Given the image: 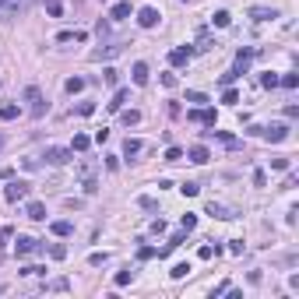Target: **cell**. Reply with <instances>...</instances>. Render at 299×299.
<instances>
[{
    "instance_id": "1",
    "label": "cell",
    "mask_w": 299,
    "mask_h": 299,
    "mask_svg": "<svg viewBox=\"0 0 299 299\" xmlns=\"http://www.w3.org/2000/svg\"><path fill=\"white\" fill-rule=\"evenodd\" d=\"M253 134H261L264 141H275V145H278V141L289 138V127H285V123H271V127H253Z\"/></svg>"
},
{
    "instance_id": "2",
    "label": "cell",
    "mask_w": 299,
    "mask_h": 299,
    "mask_svg": "<svg viewBox=\"0 0 299 299\" xmlns=\"http://www.w3.org/2000/svg\"><path fill=\"white\" fill-rule=\"evenodd\" d=\"M25 102L32 106V116H42V113H46V102H42V92H39L35 84H28V88H25Z\"/></svg>"
},
{
    "instance_id": "3",
    "label": "cell",
    "mask_w": 299,
    "mask_h": 299,
    "mask_svg": "<svg viewBox=\"0 0 299 299\" xmlns=\"http://www.w3.org/2000/svg\"><path fill=\"white\" fill-rule=\"evenodd\" d=\"M4 197H7L11 204H14V201H25V197H28V183H25V180H11V183L4 187Z\"/></svg>"
},
{
    "instance_id": "4",
    "label": "cell",
    "mask_w": 299,
    "mask_h": 299,
    "mask_svg": "<svg viewBox=\"0 0 299 299\" xmlns=\"http://www.w3.org/2000/svg\"><path fill=\"white\" fill-rule=\"evenodd\" d=\"M39 250H42V243L35 236H18V243H14V253L18 257H28V253H39Z\"/></svg>"
},
{
    "instance_id": "5",
    "label": "cell",
    "mask_w": 299,
    "mask_h": 299,
    "mask_svg": "<svg viewBox=\"0 0 299 299\" xmlns=\"http://www.w3.org/2000/svg\"><path fill=\"white\" fill-rule=\"evenodd\" d=\"M190 57H194V46H176V50L169 53V64H173V67H187Z\"/></svg>"
},
{
    "instance_id": "6",
    "label": "cell",
    "mask_w": 299,
    "mask_h": 299,
    "mask_svg": "<svg viewBox=\"0 0 299 299\" xmlns=\"http://www.w3.org/2000/svg\"><path fill=\"white\" fill-rule=\"evenodd\" d=\"M71 155H74L71 148H46L42 158H46L50 165H67V162H71Z\"/></svg>"
},
{
    "instance_id": "7",
    "label": "cell",
    "mask_w": 299,
    "mask_h": 299,
    "mask_svg": "<svg viewBox=\"0 0 299 299\" xmlns=\"http://www.w3.org/2000/svg\"><path fill=\"white\" fill-rule=\"evenodd\" d=\"M158 18H162V14H158L155 7H141V11H138V25H141V28H155Z\"/></svg>"
},
{
    "instance_id": "8",
    "label": "cell",
    "mask_w": 299,
    "mask_h": 299,
    "mask_svg": "<svg viewBox=\"0 0 299 299\" xmlns=\"http://www.w3.org/2000/svg\"><path fill=\"white\" fill-rule=\"evenodd\" d=\"M187 116H190V120H197V123H204V127H215V123H219L215 109H190Z\"/></svg>"
},
{
    "instance_id": "9",
    "label": "cell",
    "mask_w": 299,
    "mask_h": 299,
    "mask_svg": "<svg viewBox=\"0 0 299 299\" xmlns=\"http://www.w3.org/2000/svg\"><path fill=\"white\" fill-rule=\"evenodd\" d=\"M131 77H134V84H148V64H145V60H138V64H134V67H131Z\"/></svg>"
},
{
    "instance_id": "10",
    "label": "cell",
    "mask_w": 299,
    "mask_h": 299,
    "mask_svg": "<svg viewBox=\"0 0 299 299\" xmlns=\"http://www.w3.org/2000/svg\"><path fill=\"white\" fill-rule=\"evenodd\" d=\"M211 219H236V211H229L225 204H215V201H208V208H204Z\"/></svg>"
},
{
    "instance_id": "11",
    "label": "cell",
    "mask_w": 299,
    "mask_h": 299,
    "mask_svg": "<svg viewBox=\"0 0 299 299\" xmlns=\"http://www.w3.org/2000/svg\"><path fill=\"white\" fill-rule=\"evenodd\" d=\"M187 158H190V162H197V165H204V162L211 158V151L204 148V145H194V148L187 151Z\"/></svg>"
},
{
    "instance_id": "12",
    "label": "cell",
    "mask_w": 299,
    "mask_h": 299,
    "mask_svg": "<svg viewBox=\"0 0 299 299\" xmlns=\"http://www.w3.org/2000/svg\"><path fill=\"white\" fill-rule=\"evenodd\" d=\"M109 18H113V21H123V18H131V4H127V0L113 4V7H109Z\"/></svg>"
},
{
    "instance_id": "13",
    "label": "cell",
    "mask_w": 299,
    "mask_h": 299,
    "mask_svg": "<svg viewBox=\"0 0 299 299\" xmlns=\"http://www.w3.org/2000/svg\"><path fill=\"white\" fill-rule=\"evenodd\" d=\"M250 18L253 21H271V18H278V11L275 7H250Z\"/></svg>"
},
{
    "instance_id": "14",
    "label": "cell",
    "mask_w": 299,
    "mask_h": 299,
    "mask_svg": "<svg viewBox=\"0 0 299 299\" xmlns=\"http://www.w3.org/2000/svg\"><path fill=\"white\" fill-rule=\"evenodd\" d=\"M25 215H28L32 222H42V219H46V204H42V201H32V204L25 208Z\"/></svg>"
},
{
    "instance_id": "15",
    "label": "cell",
    "mask_w": 299,
    "mask_h": 299,
    "mask_svg": "<svg viewBox=\"0 0 299 299\" xmlns=\"http://www.w3.org/2000/svg\"><path fill=\"white\" fill-rule=\"evenodd\" d=\"M250 60H253V50H239V53H236V71H239V74H246Z\"/></svg>"
},
{
    "instance_id": "16",
    "label": "cell",
    "mask_w": 299,
    "mask_h": 299,
    "mask_svg": "<svg viewBox=\"0 0 299 299\" xmlns=\"http://www.w3.org/2000/svg\"><path fill=\"white\" fill-rule=\"evenodd\" d=\"M127 99H131V92H127V88H116V95H113V102H109V113H120Z\"/></svg>"
},
{
    "instance_id": "17",
    "label": "cell",
    "mask_w": 299,
    "mask_h": 299,
    "mask_svg": "<svg viewBox=\"0 0 299 299\" xmlns=\"http://www.w3.org/2000/svg\"><path fill=\"white\" fill-rule=\"evenodd\" d=\"M211 25H215V28H229V25H232V14H229V11H215V14H211Z\"/></svg>"
},
{
    "instance_id": "18",
    "label": "cell",
    "mask_w": 299,
    "mask_h": 299,
    "mask_svg": "<svg viewBox=\"0 0 299 299\" xmlns=\"http://www.w3.org/2000/svg\"><path fill=\"white\" fill-rule=\"evenodd\" d=\"M88 39V32H60L57 35V42H84Z\"/></svg>"
},
{
    "instance_id": "19",
    "label": "cell",
    "mask_w": 299,
    "mask_h": 299,
    "mask_svg": "<svg viewBox=\"0 0 299 299\" xmlns=\"http://www.w3.org/2000/svg\"><path fill=\"white\" fill-rule=\"evenodd\" d=\"M120 120H123L127 127H134V123H141V113H138V109H120Z\"/></svg>"
},
{
    "instance_id": "20",
    "label": "cell",
    "mask_w": 299,
    "mask_h": 299,
    "mask_svg": "<svg viewBox=\"0 0 299 299\" xmlns=\"http://www.w3.org/2000/svg\"><path fill=\"white\" fill-rule=\"evenodd\" d=\"M131 278H134V271H131V268H123V271H116V278H113V282H116V289H123V285H131Z\"/></svg>"
},
{
    "instance_id": "21",
    "label": "cell",
    "mask_w": 299,
    "mask_h": 299,
    "mask_svg": "<svg viewBox=\"0 0 299 299\" xmlns=\"http://www.w3.org/2000/svg\"><path fill=\"white\" fill-rule=\"evenodd\" d=\"M138 151H141V141H138V138H127V145H123V155H127V158H134Z\"/></svg>"
},
{
    "instance_id": "22",
    "label": "cell",
    "mask_w": 299,
    "mask_h": 299,
    "mask_svg": "<svg viewBox=\"0 0 299 299\" xmlns=\"http://www.w3.org/2000/svg\"><path fill=\"white\" fill-rule=\"evenodd\" d=\"M208 50H215V42H211V39H208V35L201 32V39H197V46H194V53H208Z\"/></svg>"
},
{
    "instance_id": "23",
    "label": "cell",
    "mask_w": 299,
    "mask_h": 299,
    "mask_svg": "<svg viewBox=\"0 0 299 299\" xmlns=\"http://www.w3.org/2000/svg\"><path fill=\"white\" fill-rule=\"evenodd\" d=\"M120 50H123V46H106V50H95V53H92V57H95V60H102V57H106V60H109V57H116V53H120Z\"/></svg>"
},
{
    "instance_id": "24",
    "label": "cell",
    "mask_w": 299,
    "mask_h": 299,
    "mask_svg": "<svg viewBox=\"0 0 299 299\" xmlns=\"http://www.w3.org/2000/svg\"><path fill=\"white\" fill-rule=\"evenodd\" d=\"M64 88H67L71 95H77V92L84 88V77H67V84H64Z\"/></svg>"
},
{
    "instance_id": "25",
    "label": "cell",
    "mask_w": 299,
    "mask_h": 299,
    "mask_svg": "<svg viewBox=\"0 0 299 299\" xmlns=\"http://www.w3.org/2000/svg\"><path fill=\"white\" fill-rule=\"evenodd\" d=\"M50 257H53V261H64V257H67V246H64V243H53V246H50Z\"/></svg>"
},
{
    "instance_id": "26",
    "label": "cell",
    "mask_w": 299,
    "mask_h": 299,
    "mask_svg": "<svg viewBox=\"0 0 299 299\" xmlns=\"http://www.w3.org/2000/svg\"><path fill=\"white\" fill-rule=\"evenodd\" d=\"M169 275H173V278H176V282H180V278H187V275H190V264H187V261H183V264H176V268H173V271H169Z\"/></svg>"
},
{
    "instance_id": "27",
    "label": "cell",
    "mask_w": 299,
    "mask_h": 299,
    "mask_svg": "<svg viewBox=\"0 0 299 299\" xmlns=\"http://www.w3.org/2000/svg\"><path fill=\"white\" fill-rule=\"evenodd\" d=\"M14 116H18V106H14V102L0 106V120H14Z\"/></svg>"
},
{
    "instance_id": "28",
    "label": "cell",
    "mask_w": 299,
    "mask_h": 299,
    "mask_svg": "<svg viewBox=\"0 0 299 299\" xmlns=\"http://www.w3.org/2000/svg\"><path fill=\"white\" fill-rule=\"evenodd\" d=\"M236 77H243V74H239V71L232 67V71H225V74H219V84H225V88H229V84H232Z\"/></svg>"
},
{
    "instance_id": "29",
    "label": "cell",
    "mask_w": 299,
    "mask_h": 299,
    "mask_svg": "<svg viewBox=\"0 0 299 299\" xmlns=\"http://www.w3.org/2000/svg\"><path fill=\"white\" fill-rule=\"evenodd\" d=\"M88 145H92V141H88L84 134H74V145H71V151H88Z\"/></svg>"
},
{
    "instance_id": "30",
    "label": "cell",
    "mask_w": 299,
    "mask_h": 299,
    "mask_svg": "<svg viewBox=\"0 0 299 299\" xmlns=\"http://www.w3.org/2000/svg\"><path fill=\"white\" fill-rule=\"evenodd\" d=\"M180 225H183L187 232H194V225H197V215H194V211H187V215L180 219Z\"/></svg>"
},
{
    "instance_id": "31",
    "label": "cell",
    "mask_w": 299,
    "mask_h": 299,
    "mask_svg": "<svg viewBox=\"0 0 299 299\" xmlns=\"http://www.w3.org/2000/svg\"><path fill=\"white\" fill-rule=\"evenodd\" d=\"M53 236H71V222H53Z\"/></svg>"
},
{
    "instance_id": "32",
    "label": "cell",
    "mask_w": 299,
    "mask_h": 299,
    "mask_svg": "<svg viewBox=\"0 0 299 299\" xmlns=\"http://www.w3.org/2000/svg\"><path fill=\"white\" fill-rule=\"evenodd\" d=\"M187 102H194V106H204V102H208V95H204V92H187Z\"/></svg>"
},
{
    "instance_id": "33",
    "label": "cell",
    "mask_w": 299,
    "mask_h": 299,
    "mask_svg": "<svg viewBox=\"0 0 299 299\" xmlns=\"http://www.w3.org/2000/svg\"><path fill=\"white\" fill-rule=\"evenodd\" d=\"M222 102H225V106H236V102H239V92L225 88V92H222Z\"/></svg>"
},
{
    "instance_id": "34",
    "label": "cell",
    "mask_w": 299,
    "mask_h": 299,
    "mask_svg": "<svg viewBox=\"0 0 299 299\" xmlns=\"http://www.w3.org/2000/svg\"><path fill=\"white\" fill-rule=\"evenodd\" d=\"M180 190H183V197H197V194H201V187H197V183H183Z\"/></svg>"
},
{
    "instance_id": "35",
    "label": "cell",
    "mask_w": 299,
    "mask_h": 299,
    "mask_svg": "<svg viewBox=\"0 0 299 299\" xmlns=\"http://www.w3.org/2000/svg\"><path fill=\"white\" fill-rule=\"evenodd\" d=\"M215 253H219V246H201V250H197V257H201V261H211Z\"/></svg>"
},
{
    "instance_id": "36",
    "label": "cell",
    "mask_w": 299,
    "mask_h": 299,
    "mask_svg": "<svg viewBox=\"0 0 299 299\" xmlns=\"http://www.w3.org/2000/svg\"><path fill=\"white\" fill-rule=\"evenodd\" d=\"M106 261H109V253H106V250H102V253H99V250H95V253H92V257H88V264H95V268H99V264H106Z\"/></svg>"
},
{
    "instance_id": "37",
    "label": "cell",
    "mask_w": 299,
    "mask_h": 299,
    "mask_svg": "<svg viewBox=\"0 0 299 299\" xmlns=\"http://www.w3.org/2000/svg\"><path fill=\"white\" fill-rule=\"evenodd\" d=\"M261 84H264V88H278V74H271V71H268V74L261 77Z\"/></svg>"
},
{
    "instance_id": "38",
    "label": "cell",
    "mask_w": 299,
    "mask_h": 299,
    "mask_svg": "<svg viewBox=\"0 0 299 299\" xmlns=\"http://www.w3.org/2000/svg\"><path fill=\"white\" fill-rule=\"evenodd\" d=\"M138 257H141V261H151V257H158V250H155V246H141Z\"/></svg>"
},
{
    "instance_id": "39",
    "label": "cell",
    "mask_w": 299,
    "mask_h": 299,
    "mask_svg": "<svg viewBox=\"0 0 299 299\" xmlns=\"http://www.w3.org/2000/svg\"><path fill=\"white\" fill-rule=\"evenodd\" d=\"M278 84H285V88H296V84H299V74H285V77H278Z\"/></svg>"
},
{
    "instance_id": "40",
    "label": "cell",
    "mask_w": 299,
    "mask_h": 299,
    "mask_svg": "<svg viewBox=\"0 0 299 299\" xmlns=\"http://www.w3.org/2000/svg\"><path fill=\"white\" fill-rule=\"evenodd\" d=\"M46 289H50V292H64V289H67V278H57V282H50Z\"/></svg>"
},
{
    "instance_id": "41",
    "label": "cell",
    "mask_w": 299,
    "mask_h": 299,
    "mask_svg": "<svg viewBox=\"0 0 299 299\" xmlns=\"http://www.w3.org/2000/svg\"><path fill=\"white\" fill-rule=\"evenodd\" d=\"M183 158V148H169L165 151V162H180Z\"/></svg>"
},
{
    "instance_id": "42",
    "label": "cell",
    "mask_w": 299,
    "mask_h": 299,
    "mask_svg": "<svg viewBox=\"0 0 299 299\" xmlns=\"http://www.w3.org/2000/svg\"><path fill=\"white\" fill-rule=\"evenodd\" d=\"M46 11H50L53 18H60V11H64V7H60V0H50V4H46Z\"/></svg>"
},
{
    "instance_id": "43",
    "label": "cell",
    "mask_w": 299,
    "mask_h": 299,
    "mask_svg": "<svg viewBox=\"0 0 299 299\" xmlns=\"http://www.w3.org/2000/svg\"><path fill=\"white\" fill-rule=\"evenodd\" d=\"M77 113H81V116H92V113H95V102H81Z\"/></svg>"
},
{
    "instance_id": "44",
    "label": "cell",
    "mask_w": 299,
    "mask_h": 299,
    "mask_svg": "<svg viewBox=\"0 0 299 299\" xmlns=\"http://www.w3.org/2000/svg\"><path fill=\"white\" fill-rule=\"evenodd\" d=\"M11 236H14V229H11V225H0V246H4Z\"/></svg>"
},
{
    "instance_id": "45",
    "label": "cell",
    "mask_w": 299,
    "mask_h": 299,
    "mask_svg": "<svg viewBox=\"0 0 299 299\" xmlns=\"http://www.w3.org/2000/svg\"><path fill=\"white\" fill-rule=\"evenodd\" d=\"M102 81H106V84H116V71H113V67H106V71H102Z\"/></svg>"
},
{
    "instance_id": "46",
    "label": "cell",
    "mask_w": 299,
    "mask_h": 299,
    "mask_svg": "<svg viewBox=\"0 0 299 299\" xmlns=\"http://www.w3.org/2000/svg\"><path fill=\"white\" fill-rule=\"evenodd\" d=\"M106 169H109V173H116V169H120V158H116V155H109V158H106Z\"/></svg>"
},
{
    "instance_id": "47",
    "label": "cell",
    "mask_w": 299,
    "mask_h": 299,
    "mask_svg": "<svg viewBox=\"0 0 299 299\" xmlns=\"http://www.w3.org/2000/svg\"><path fill=\"white\" fill-rule=\"evenodd\" d=\"M271 165H275V169H289V158H285V155H278V158H271Z\"/></svg>"
},
{
    "instance_id": "48",
    "label": "cell",
    "mask_w": 299,
    "mask_h": 299,
    "mask_svg": "<svg viewBox=\"0 0 299 299\" xmlns=\"http://www.w3.org/2000/svg\"><path fill=\"white\" fill-rule=\"evenodd\" d=\"M158 81H162L165 88H176V74H162V77H158Z\"/></svg>"
},
{
    "instance_id": "49",
    "label": "cell",
    "mask_w": 299,
    "mask_h": 299,
    "mask_svg": "<svg viewBox=\"0 0 299 299\" xmlns=\"http://www.w3.org/2000/svg\"><path fill=\"white\" fill-rule=\"evenodd\" d=\"M138 204H141L145 211H155V201H151V197H138Z\"/></svg>"
},
{
    "instance_id": "50",
    "label": "cell",
    "mask_w": 299,
    "mask_h": 299,
    "mask_svg": "<svg viewBox=\"0 0 299 299\" xmlns=\"http://www.w3.org/2000/svg\"><path fill=\"white\" fill-rule=\"evenodd\" d=\"M95 141H99V145H106V141H109V131H106V127H102V131H95Z\"/></svg>"
},
{
    "instance_id": "51",
    "label": "cell",
    "mask_w": 299,
    "mask_h": 299,
    "mask_svg": "<svg viewBox=\"0 0 299 299\" xmlns=\"http://www.w3.org/2000/svg\"><path fill=\"white\" fill-rule=\"evenodd\" d=\"M229 253H243V239H232L229 243Z\"/></svg>"
},
{
    "instance_id": "52",
    "label": "cell",
    "mask_w": 299,
    "mask_h": 299,
    "mask_svg": "<svg viewBox=\"0 0 299 299\" xmlns=\"http://www.w3.org/2000/svg\"><path fill=\"white\" fill-rule=\"evenodd\" d=\"M0 148H4V134H0Z\"/></svg>"
},
{
    "instance_id": "53",
    "label": "cell",
    "mask_w": 299,
    "mask_h": 299,
    "mask_svg": "<svg viewBox=\"0 0 299 299\" xmlns=\"http://www.w3.org/2000/svg\"><path fill=\"white\" fill-rule=\"evenodd\" d=\"M102 4H109V0H102Z\"/></svg>"
},
{
    "instance_id": "54",
    "label": "cell",
    "mask_w": 299,
    "mask_h": 299,
    "mask_svg": "<svg viewBox=\"0 0 299 299\" xmlns=\"http://www.w3.org/2000/svg\"><path fill=\"white\" fill-rule=\"evenodd\" d=\"M180 4H187V0H180Z\"/></svg>"
},
{
    "instance_id": "55",
    "label": "cell",
    "mask_w": 299,
    "mask_h": 299,
    "mask_svg": "<svg viewBox=\"0 0 299 299\" xmlns=\"http://www.w3.org/2000/svg\"><path fill=\"white\" fill-rule=\"evenodd\" d=\"M0 4H4V0H0Z\"/></svg>"
}]
</instances>
